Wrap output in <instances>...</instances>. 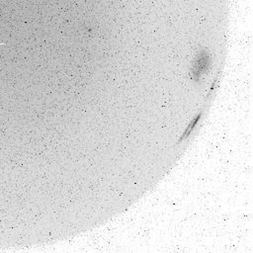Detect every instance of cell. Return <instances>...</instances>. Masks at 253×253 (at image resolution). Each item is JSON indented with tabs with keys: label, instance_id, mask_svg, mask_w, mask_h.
Wrapping results in <instances>:
<instances>
[{
	"label": "cell",
	"instance_id": "7a4b0ae2",
	"mask_svg": "<svg viewBox=\"0 0 253 253\" xmlns=\"http://www.w3.org/2000/svg\"><path fill=\"white\" fill-rule=\"evenodd\" d=\"M202 116H203V111L201 110L199 113H197L196 114V116L192 119V121L189 123V125L187 126V127H186V129H185V131L183 132V134L181 135V137L179 138V140H178V144L179 143H181L183 140H185L186 138H188L189 136H190V134L194 131V129L196 128V126H197V125H198V123L200 122V120L202 119Z\"/></svg>",
	"mask_w": 253,
	"mask_h": 253
},
{
	"label": "cell",
	"instance_id": "6da1fadb",
	"mask_svg": "<svg viewBox=\"0 0 253 253\" xmlns=\"http://www.w3.org/2000/svg\"><path fill=\"white\" fill-rule=\"evenodd\" d=\"M211 66V55L208 49H201L195 56L190 68V77L195 82H200L210 71Z\"/></svg>",
	"mask_w": 253,
	"mask_h": 253
}]
</instances>
